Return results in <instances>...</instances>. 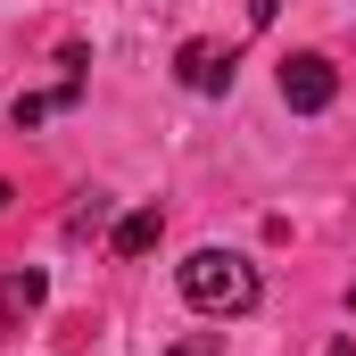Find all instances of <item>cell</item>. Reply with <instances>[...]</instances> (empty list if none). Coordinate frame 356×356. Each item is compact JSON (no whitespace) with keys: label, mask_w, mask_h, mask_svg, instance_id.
<instances>
[{"label":"cell","mask_w":356,"mask_h":356,"mask_svg":"<svg viewBox=\"0 0 356 356\" xmlns=\"http://www.w3.org/2000/svg\"><path fill=\"white\" fill-rule=\"evenodd\" d=\"M8 199H17V191H8V182H0V207H8Z\"/></svg>","instance_id":"9c48e42d"},{"label":"cell","mask_w":356,"mask_h":356,"mask_svg":"<svg viewBox=\"0 0 356 356\" xmlns=\"http://www.w3.org/2000/svg\"><path fill=\"white\" fill-rule=\"evenodd\" d=\"M282 99H290L298 116H323V108L340 99V67H332L323 50H298V58H282Z\"/></svg>","instance_id":"7a4b0ae2"},{"label":"cell","mask_w":356,"mask_h":356,"mask_svg":"<svg viewBox=\"0 0 356 356\" xmlns=\"http://www.w3.org/2000/svg\"><path fill=\"white\" fill-rule=\"evenodd\" d=\"M348 307H356V290H348Z\"/></svg>","instance_id":"30bf717a"},{"label":"cell","mask_w":356,"mask_h":356,"mask_svg":"<svg viewBox=\"0 0 356 356\" xmlns=\"http://www.w3.org/2000/svg\"><path fill=\"white\" fill-rule=\"evenodd\" d=\"M158 232H166V216H158V207H133V216L116 224V257H149Z\"/></svg>","instance_id":"5b68a950"},{"label":"cell","mask_w":356,"mask_h":356,"mask_svg":"<svg viewBox=\"0 0 356 356\" xmlns=\"http://www.w3.org/2000/svg\"><path fill=\"white\" fill-rule=\"evenodd\" d=\"M232 67H241V50H232V42H182V50H175V75H182V91H199V99L232 91Z\"/></svg>","instance_id":"3957f363"},{"label":"cell","mask_w":356,"mask_h":356,"mask_svg":"<svg viewBox=\"0 0 356 356\" xmlns=\"http://www.w3.org/2000/svg\"><path fill=\"white\" fill-rule=\"evenodd\" d=\"M175 356H224V332H191V340H175Z\"/></svg>","instance_id":"8992f818"},{"label":"cell","mask_w":356,"mask_h":356,"mask_svg":"<svg viewBox=\"0 0 356 356\" xmlns=\"http://www.w3.org/2000/svg\"><path fill=\"white\" fill-rule=\"evenodd\" d=\"M91 224H108V199H91V207H75V216H67V232H75V241H83Z\"/></svg>","instance_id":"52a82bcc"},{"label":"cell","mask_w":356,"mask_h":356,"mask_svg":"<svg viewBox=\"0 0 356 356\" xmlns=\"http://www.w3.org/2000/svg\"><path fill=\"white\" fill-rule=\"evenodd\" d=\"M323 356H356V340H332V348H323Z\"/></svg>","instance_id":"ba28073f"},{"label":"cell","mask_w":356,"mask_h":356,"mask_svg":"<svg viewBox=\"0 0 356 356\" xmlns=\"http://www.w3.org/2000/svg\"><path fill=\"white\" fill-rule=\"evenodd\" d=\"M42 290H50L42 266H8V273H0V332H17V323L42 307Z\"/></svg>","instance_id":"277c9868"},{"label":"cell","mask_w":356,"mask_h":356,"mask_svg":"<svg viewBox=\"0 0 356 356\" xmlns=\"http://www.w3.org/2000/svg\"><path fill=\"white\" fill-rule=\"evenodd\" d=\"M182 298L199 315H249L257 307V266L232 249H191L182 257Z\"/></svg>","instance_id":"6da1fadb"}]
</instances>
